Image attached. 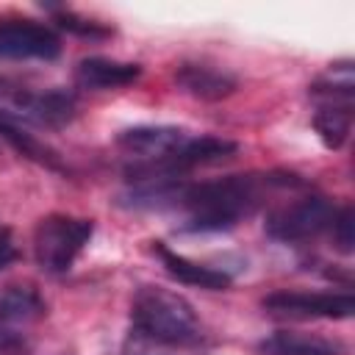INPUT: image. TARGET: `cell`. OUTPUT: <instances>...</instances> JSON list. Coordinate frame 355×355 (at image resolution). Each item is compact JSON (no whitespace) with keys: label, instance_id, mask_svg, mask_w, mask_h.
<instances>
[{"label":"cell","instance_id":"cell-1","mask_svg":"<svg viewBox=\"0 0 355 355\" xmlns=\"http://www.w3.org/2000/svg\"><path fill=\"white\" fill-rule=\"evenodd\" d=\"M286 178V175H283ZM283 178L275 175H230L219 180L205 183H189V180H158V183H141L136 186L128 200L133 208H175L186 214L183 230L191 233H216L230 230L244 216H250L263 189L277 186Z\"/></svg>","mask_w":355,"mask_h":355},{"label":"cell","instance_id":"cell-2","mask_svg":"<svg viewBox=\"0 0 355 355\" xmlns=\"http://www.w3.org/2000/svg\"><path fill=\"white\" fill-rule=\"evenodd\" d=\"M133 333L164 344V347H191L200 341V319L186 297L164 286H141L130 305Z\"/></svg>","mask_w":355,"mask_h":355},{"label":"cell","instance_id":"cell-3","mask_svg":"<svg viewBox=\"0 0 355 355\" xmlns=\"http://www.w3.org/2000/svg\"><path fill=\"white\" fill-rule=\"evenodd\" d=\"M352 61L330 64V69L311 86V97L316 100L313 128L324 147L338 150L352 128Z\"/></svg>","mask_w":355,"mask_h":355},{"label":"cell","instance_id":"cell-4","mask_svg":"<svg viewBox=\"0 0 355 355\" xmlns=\"http://www.w3.org/2000/svg\"><path fill=\"white\" fill-rule=\"evenodd\" d=\"M94 233L92 219H78L67 214H50L39 219L33 230V255L42 272L64 275L72 269L83 247Z\"/></svg>","mask_w":355,"mask_h":355},{"label":"cell","instance_id":"cell-5","mask_svg":"<svg viewBox=\"0 0 355 355\" xmlns=\"http://www.w3.org/2000/svg\"><path fill=\"white\" fill-rule=\"evenodd\" d=\"M75 116V97L64 89L31 92L14 80L0 78V119L14 125L61 128Z\"/></svg>","mask_w":355,"mask_h":355},{"label":"cell","instance_id":"cell-6","mask_svg":"<svg viewBox=\"0 0 355 355\" xmlns=\"http://www.w3.org/2000/svg\"><path fill=\"white\" fill-rule=\"evenodd\" d=\"M336 208L316 194L300 197L297 202L280 205L266 216V236L280 244H300L330 230Z\"/></svg>","mask_w":355,"mask_h":355},{"label":"cell","instance_id":"cell-7","mask_svg":"<svg viewBox=\"0 0 355 355\" xmlns=\"http://www.w3.org/2000/svg\"><path fill=\"white\" fill-rule=\"evenodd\" d=\"M263 308L280 316L300 319H349L355 300L349 291H272L263 297Z\"/></svg>","mask_w":355,"mask_h":355},{"label":"cell","instance_id":"cell-8","mask_svg":"<svg viewBox=\"0 0 355 355\" xmlns=\"http://www.w3.org/2000/svg\"><path fill=\"white\" fill-rule=\"evenodd\" d=\"M44 316V302L31 286H6L0 291V352L19 347Z\"/></svg>","mask_w":355,"mask_h":355},{"label":"cell","instance_id":"cell-9","mask_svg":"<svg viewBox=\"0 0 355 355\" xmlns=\"http://www.w3.org/2000/svg\"><path fill=\"white\" fill-rule=\"evenodd\" d=\"M61 53V39L50 25L33 19H3L0 22V58H39L53 61Z\"/></svg>","mask_w":355,"mask_h":355},{"label":"cell","instance_id":"cell-10","mask_svg":"<svg viewBox=\"0 0 355 355\" xmlns=\"http://www.w3.org/2000/svg\"><path fill=\"white\" fill-rule=\"evenodd\" d=\"M141 75L139 64L130 61H114L103 55H89L78 61L75 67V80L80 89H94V92H108V89H122L130 86Z\"/></svg>","mask_w":355,"mask_h":355},{"label":"cell","instance_id":"cell-11","mask_svg":"<svg viewBox=\"0 0 355 355\" xmlns=\"http://www.w3.org/2000/svg\"><path fill=\"white\" fill-rule=\"evenodd\" d=\"M175 80L186 94H191L197 100H222V97L233 94V89H236L233 75H227L225 69L208 67V64H194V61H183L175 69Z\"/></svg>","mask_w":355,"mask_h":355},{"label":"cell","instance_id":"cell-12","mask_svg":"<svg viewBox=\"0 0 355 355\" xmlns=\"http://www.w3.org/2000/svg\"><path fill=\"white\" fill-rule=\"evenodd\" d=\"M153 250H155V255L161 258L164 269H166L175 280H180V283H186V286H197V288H208V291H222V288L230 286V275L222 272V269L197 263V261H191V258H186V255H180V252H175V250H169V247H164L161 241H155Z\"/></svg>","mask_w":355,"mask_h":355},{"label":"cell","instance_id":"cell-13","mask_svg":"<svg viewBox=\"0 0 355 355\" xmlns=\"http://www.w3.org/2000/svg\"><path fill=\"white\" fill-rule=\"evenodd\" d=\"M263 355H344L341 341H330L324 336L297 333V330H277L261 341Z\"/></svg>","mask_w":355,"mask_h":355},{"label":"cell","instance_id":"cell-14","mask_svg":"<svg viewBox=\"0 0 355 355\" xmlns=\"http://www.w3.org/2000/svg\"><path fill=\"white\" fill-rule=\"evenodd\" d=\"M330 233H333V244L338 247V252L349 255L352 244H355V214H352V205H344L341 211H336Z\"/></svg>","mask_w":355,"mask_h":355},{"label":"cell","instance_id":"cell-15","mask_svg":"<svg viewBox=\"0 0 355 355\" xmlns=\"http://www.w3.org/2000/svg\"><path fill=\"white\" fill-rule=\"evenodd\" d=\"M58 25L67 28V31H72V33H80V36H105L108 33L97 22H86V19H80V17L69 14V11H58Z\"/></svg>","mask_w":355,"mask_h":355},{"label":"cell","instance_id":"cell-16","mask_svg":"<svg viewBox=\"0 0 355 355\" xmlns=\"http://www.w3.org/2000/svg\"><path fill=\"white\" fill-rule=\"evenodd\" d=\"M17 258V247H14V239H11V230L0 225V269H6L11 261Z\"/></svg>","mask_w":355,"mask_h":355}]
</instances>
